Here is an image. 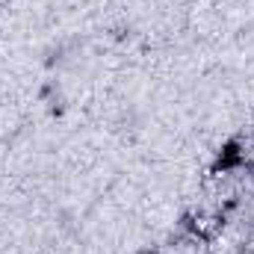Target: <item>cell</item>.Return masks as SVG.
Wrapping results in <instances>:
<instances>
[{
    "instance_id": "cell-1",
    "label": "cell",
    "mask_w": 254,
    "mask_h": 254,
    "mask_svg": "<svg viewBox=\"0 0 254 254\" xmlns=\"http://www.w3.org/2000/svg\"><path fill=\"white\" fill-rule=\"evenodd\" d=\"M246 166V145L240 136H231L219 145L216 157H213V175H234Z\"/></svg>"
},
{
    "instance_id": "cell-3",
    "label": "cell",
    "mask_w": 254,
    "mask_h": 254,
    "mask_svg": "<svg viewBox=\"0 0 254 254\" xmlns=\"http://www.w3.org/2000/svg\"><path fill=\"white\" fill-rule=\"evenodd\" d=\"M252 119H254V104H252Z\"/></svg>"
},
{
    "instance_id": "cell-2",
    "label": "cell",
    "mask_w": 254,
    "mask_h": 254,
    "mask_svg": "<svg viewBox=\"0 0 254 254\" xmlns=\"http://www.w3.org/2000/svg\"><path fill=\"white\" fill-rule=\"evenodd\" d=\"M139 254H163V252H157V249H142Z\"/></svg>"
},
{
    "instance_id": "cell-4",
    "label": "cell",
    "mask_w": 254,
    "mask_h": 254,
    "mask_svg": "<svg viewBox=\"0 0 254 254\" xmlns=\"http://www.w3.org/2000/svg\"><path fill=\"white\" fill-rule=\"evenodd\" d=\"M252 166H254V160H252Z\"/></svg>"
}]
</instances>
